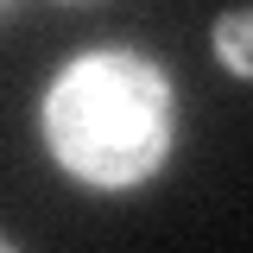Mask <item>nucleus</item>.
<instances>
[{
  "mask_svg": "<svg viewBox=\"0 0 253 253\" xmlns=\"http://www.w3.org/2000/svg\"><path fill=\"white\" fill-rule=\"evenodd\" d=\"M0 253H13V247H6V241H0Z\"/></svg>",
  "mask_w": 253,
  "mask_h": 253,
  "instance_id": "nucleus-3",
  "label": "nucleus"
},
{
  "mask_svg": "<svg viewBox=\"0 0 253 253\" xmlns=\"http://www.w3.org/2000/svg\"><path fill=\"white\" fill-rule=\"evenodd\" d=\"M177 95L171 76L139 51H89L63 63L44 95V146L70 177L95 190H133L171 158Z\"/></svg>",
  "mask_w": 253,
  "mask_h": 253,
  "instance_id": "nucleus-1",
  "label": "nucleus"
},
{
  "mask_svg": "<svg viewBox=\"0 0 253 253\" xmlns=\"http://www.w3.org/2000/svg\"><path fill=\"white\" fill-rule=\"evenodd\" d=\"M247 38H253V13H221V19H215V51H221V63H228L234 76H247V70H253Z\"/></svg>",
  "mask_w": 253,
  "mask_h": 253,
  "instance_id": "nucleus-2",
  "label": "nucleus"
},
{
  "mask_svg": "<svg viewBox=\"0 0 253 253\" xmlns=\"http://www.w3.org/2000/svg\"><path fill=\"white\" fill-rule=\"evenodd\" d=\"M0 19H6V6H0Z\"/></svg>",
  "mask_w": 253,
  "mask_h": 253,
  "instance_id": "nucleus-4",
  "label": "nucleus"
}]
</instances>
